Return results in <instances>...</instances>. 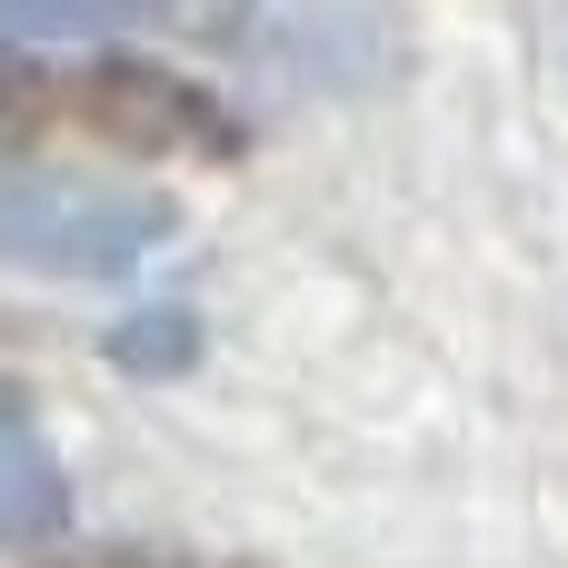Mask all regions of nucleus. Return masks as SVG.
I'll return each instance as SVG.
<instances>
[{
    "label": "nucleus",
    "instance_id": "obj_4",
    "mask_svg": "<svg viewBox=\"0 0 568 568\" xmlns=\"http://www.w3.org/2000/svg\"><path fill=\"white\" fill-rule=\"evenodd\" d=\"M190 359H200V320H190L180 300H150V310H130V320L110 329V369L170 379V369H190Z\"/></svg>",
    "mask_w": 568,
    "mask_h": 568
},
{
    "label": "nucleus",
    "instance_id": "obj_3",
    "mask_svg": "<svg viewBox=\"0 0 568 568\" xmlns=\"http://www.w3.org/2000/svg\"><path fill=\"white\" fill-rule=\"evenodd\" d=\"M240 40H260L280 60V80H320V90H349L389 60V30L359 20V10H300V20H250Z\"/></svg>",
    "mask_w": 568,
    "mask_h": 568
},
{
    "label": "nucleus",
    "instance_id": "obj_5",
    "mask_svg": "<svg viewBox=\"0 0 568 568\" xmlns=\"http://www.w3.org/2000/svg\"><path fill=\"white\" fill-rule=\"evenodd\" d=\"M130 10H0V40H130Z\"/></svg>",
    "mask_w": 568,
    "mask_h": 568
},
{
    "label": "nucleus",
    "instance_id": "obj_2",
    "mask_svg": "<svg viewBox=\"0 0 568 568\" xmlns=\"http://www.w3.org/2000/svg\"><path fill=\"white\" fill-rule=\"evenodd\" d=\"M60 529H70V469H60L40 409L0 379V549L30 559V549H50Z\"/></svg>",
    "mask_w": 568,
    "mask_h": 568
},
{
    "label": "nucleus",
    "instance_id": "obj_1",
    "mask_svg": "<svg viewBox=\"0 0 568 568\" xmlns=\"http://www.w3.org/2000/svg\"><path fill=\"white\" fill-rule=\"evenodd\" d=\"M180 240V210L140 180L80 170H0V260L40 280H130Z\"/></svg>",
    "mask_w": 568,
    "mask_h": 568
}]
</instances>
